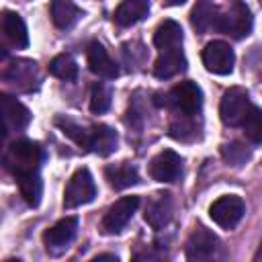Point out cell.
<instances>
[{"label": "cell", "mask_w": 262, "mask_h": 262, "mask_svg": "<svg viewBox=\"0 0 262 262\" xmlns=\"http://www.w3.org/2000/svg\"><path fill=\"white\" fill-rule=\"evenodd\" d=\"M43 162V147L37 141L18 139L10 143V147L4 154V166L14 174V178L39 172V166Z\"/></svg>", "instance_id": "6da1fadb"}, {"label": "cell", "mask_w": 262, "mask_h": 262, "mask_svg": "<svg viewBox=\"0 0 262 262\" xmlns=\"http://www.w3.org/2000/svg\"><path fill=\"white\" fill-rule=\"evenodd\" d=\"M158 104L174 108L176 115L192 117V115H199V111H201L203 92L194 82L184 80V82H178L176 86H172V90L168 94H164V100H160Z\"/></svg>", "instance_id": "7a4b0ae2"}, {"label": "cell", "mask_w": 262, "mask_h": 262, "mask_svg": "<svg viewBox=\"0 0 262 262\" xmlns=\"http://www.w3.org/2000/svg\"><path fill=\"white\" fill-rule=\"evenodd\" d=\"M217 31H221V33L233 37V39H242V37L250 35V31H252V12H250V8L242 0H233L229 4V8L219 14Z\"/></svg>", "instance_id": "3957f363"}, {"label": "cell", "mask_w": 262, "mask_h": 262, "mask_svg": "<svg viewBox=\"0 0 262 262\" xmlns=\"http://www.w3.org/2000/svg\"><path fill=\"white\" fill-rule=\"evenodd\" d=\"M96 196V184L92 180V174L86 168H80L74 172V176L70 178L66 192H63V207L66 209H76L80 205H86L90 201H94Z\"/></svg>", "instance_id": "277c9868"}, {"label": "cell", "mask_w": 262, "mask_h": 262, "mask_svg": "<svg viewBox=\"0 0 262 262\" xmlns=\"http://www.w3.org/2000/svg\"><path fill=\"white\" fill-rule=\"evenodd\" d=\"M219 252H221L219 237L203 225H199L186 242V258L188 260H196V262L213 260L219 256Z\"/></svg>", "instance_id": "5b68a950"}, {"label": "cell", "mask_w": 262, "mask_h": 262, "mask_svg": "<svg viewBox=\"0 0 262 262\" xmlns=\"http://www.w3.org/2000/svg\"><path fill=\"white\" fill-rule=\"evenodd\" d=\"M252 108L250 104V96L244 88L235 86V88H229L223 98H221V104H219V117L225 125L229 127H235V125H242L244 117L248 115V111Z\"/></svg>", "instance_id": "8992f818"}, {"label": "cell", "mask_w": 262, "mask_h": 262, "mask_svg": "<svg viewBox=\"0 0 262 262\" xmlns=\"http://www.w3.org/2000/svg\"><path fill=\"white\" fill-rule=\"evenodd\" d=\"M244 211H246V205L239 196L235 194H225V196H219L211 207H209V215L211 219L223 227V229H231L239 223V219L244 217Z\"/></svg>", "instance_id": "52a82bcc"}, {"label": "cell", "mask_w": 262, "mask_h": 262, "mask_svg": "<svg viewBox=\"0 0 262 262\" xmlns=\"http://www.w3.org/2000/svg\"><path fill=\"white\" fill-rule=\"evenodd\" d=\"M137 207H139V199L137 196H123V199H119L102 217V223H100L102 233H106V235L119 233L129 223V219L133 217Z\"/></svg>", "instance_id": "ba28073f"}, {"label": "cell", "mask_w": 262, "mask_h": 262, "mask_svg": "<svg viewBox=\"0 0 262 262\" xmlns=\"http://www.w3.org/2000/svg\"><path fill=\"white\" fill-rule=\"evenodd\" d=\"M203 63L211 74H219V76L231 74L235 63L233 49L223 41H211L203 49Z\"/></svg>", "instance_id": "9c48e42d"}, {"label": "cell", "mask_w": 262, "mask_h": 262, "mask_svg": "<svg viewBox=\"0 0 262 262\" xmlns=\"http://www.w3.org/2000/svg\"><path fill=\"white\" fill-rule=\"evenodd\" d=\"M180 174H182V158L172 149L160 151L149 164V176L156 182H176Z\"/></svg>", "instance_id": "30bf717a"}, {"label": "cell", "mask_w": 262, "mask_h": 262, "mask_svg": "<svg viewBox=\"0 0 262 262\" xmlns=\"http://www.w3.org/2000/svg\"><path fill=\"white\" fill-rule=\"evenodd\" d=\"M0 111H2V123H4V133L10 131H23L29 123H31V113L29 108L12 98L10 94H2L0 96Z\"/></svg>", "instance_id": "8fae6325"}, {"label": "cell", "mask_w": 262, "mask_h": 262, "mask_svg": "<svg viewBox=\"0 0 262 262\" xmlns=\"http://www.w3.org/2000/svg\"><path fill=\"white\" fill-rule=\"evenodd\" d=\"M78 231V219L76 217H63L59 219L53 227H49L43 233V244L47 248V252H59L63 250L76 235Z\"/></svg>", "instance_id": "7c38bea8"}, {"label": "cell", "mask_w": 262, "mask_h": 262, "mask_svg": "<svg viewBox=\"0 0 262 262\" xmlns=\"http://www.w3.org/2000/svg\"><path fill=\"white\" fill-rule=\"evenodd\" d=\"M2 78L18 90H31L37 82V63L31 59H14L6 66Z\"/></svg>", "instance_id": "4fadbf2b"}, {"label": "cell", "mask_w": 262, "mask_h": 262, "mask_svg": "<svg viewBox=\"0 0 262 262\" xmlns=\"http://www.w3.org/2000/svg\"><path fill=\"white\" fill-rule=\"evenodd\" d=\"M170 217H172V196L168 192H160V194H156L147 201L143 219L149 227L162 229V227L168 225Z\"/></svg>", "instance_id": "5bb4252c"}, {"label": "cell", "mask_w": 262, "mask_h": 262, "mask_svg": "<svg viewBox=\"0 0 262 262\" xmlns=\"http://www.w3.org/2000/svg\"><path fill=\"white\" fill-rule=\"evenodd\" d=\"M86 57H88L90 72H94L98 78L113 80V78L119 76V68H117V63L113 61V57L108 55V51H106L98 41H92V43L88 45Z\"/></svg>", "instance_id": "9a60e30c"}, {"label": "cell", "mask_w": 262, "mask_h": 262, "mask_svg": "<svg viewBox=\"0 0 262 262\" xmlns=\"http://www.w3.org/2000/svg\"><path fill=\"white\" fill-rule=\"evenodd\" d=\"M184 70H186V57H184L182 47L160 51V55L154 63V76L160 80H168V78H172Z\"/></svg>", "instance_id": "2e32d148"}, {"label": "cell", "mask_w": 262, "mask_h": 262, "mask_svg": "<svg viewBox=\"0 0 262 262\" xmlns=\"http://www.w3.org/2000/svg\"><path fill=\"white\" fill-rule=\"evenodd\" d=\"M219 8L209 0H199L190 10V25L196 33H207L211 29L217 31Z\"/></svg>", "instance_id": "e0dca14e"}, {"label": "cell", "mask_w": 262, "mask_h": 262, "mask_svg": "<svg viewBox=\"0 0 262 262\" xmlns=\"http://www.w3.org/2000/svg\"><path fill=\"white\" fill-rule=\"evenodd\" d=\"M2 33H4L6 41L16 49H25L29 45L27 25L16 12H10V10L2 12Z\"/></svg>", "instance_id": "ac0fdd59"}, {"label": "cell", "mask_w": 262, "mask_h": 262, "mask_svg": "<svg viewBox=\"0 0 262 262\" xmlns=\"http://www.w3.org/2000/svg\"><path fill=\"white\" fill-rule=\"evenodd\" d=\"M119 137L108 125H92L90 127V139H88V149L98 154V156H108L117 149Z\"/></svg>", "instance_id": "d6986e66"}, {"label": "cell", "mask_w": 262, "mask_h": 262, "mask_svg": "<svg viewBox=\"0 0 262 262\" xmlns=\"http://www.w3.org/2000/svg\"><path fill=\"white\" fill-rule=\"evenodd\" d=\"M104 176L108 180V184L115 188V190H123V188H129L133 184L139 182V172L133 164L129 162H121V164H111L104 168Z\"/></svg>", "instance_id": "ffe728a7"}, {"label": "cell", "mask_w": 262, "mask_h": 262, "mask_svg": "<svg viewBox=\"0 0 262 262\" xmlns=\"http://www.w3.org/2000/svg\"><path fill=\"white\" fill-rule=\"evenodd\" d=\"M149 12V0H123L115 10V23L119 27H131L145 18Z\"/></svg>", "instance_id": "44dd1931"}, {"label": "cell", "mask_w": 262, "mask_h": 262, "mask_svg": "<svg viewBox=\"0 0 262 262\" xmlns=\"http://www.w3.org/2000/svg\"><path fill=\"white\" fill-rule=\"evenodd\" d=\"M154 45L164 51V49H174L182 47V29L176 20H164L158 25L154 33Z\"/></svg>", "instance_id": "7402d4cb"}, {"label": "cell", "mask_w": 262, "mask_h": 262, "mask_svg": "<svg viewBox=\"0 0 262 262\" xmlns=\"http://www.w3.org/2000/svg\"><path fill=\"white\" fill-rule=\"evenodd\" d=\"M51 20L57 29H70L80 18V8L72 0H51Z\"/></svg>", "instance_id": "603a6c76"}, {"label": "cell", "mask_w": 262, "mask_h": 262, "mask_svg": "<svg viewBox=\"0 0 262 262\" xmlns=\"http://www.w3.org/2000/svg\"><path fill=\"white\" fill-rule=\"evenodd\" d=\"M16 182H18V188H20L23 199H25L31 207H37L39 201H41V194H43V182H41V178H39V172L18 176Z\"/></svg>", "instance_id": "cb8c5ba5"}, {"label": "cell", "mask_w": 262, "mask_h": 262, "mask_svg": "<svg viewBox=\"0 0 262 262\" xmlns=\"http://www.w3.org/2000/svg\"><path fill=\"white\" fill-rule=\"evenodd\" d=\"M49 74H53V76L59 78V80L72 82V80L78 78V63H76L74 57L68 55V53L55 55V57L49 61Z\"/></svg>", "instance_id": "d4e9b609"}, {"label": "cell", "mask_w": 262, "mask_h": 262, "mask_svg": "<svg viewBox=\"0 0 262 262\" xmlns=\"http://www.w3.org/2000/svg\"><path fill=\"white\" fill-rule=\"evenodd\" d=\"M196 115L188 117V115H178V119L172 121L170 125V135L178 141H190L199 135V125L194 121Z\"/></svg>", "instance_id": "484cf974"}, {"label": "cell", "mask_w": 262, "mask_h": 262, "mask_svg": "<svg viewBox=\"0 0 262 262\" xmlns=\"http://www.w3.org/2000/svg\"><path fill=\"white\" fill-rule=\"evenodd\" d=\"M55 125L70 137V139H74L80 147H84V149H88V139H90V127L86 129V127H82V125H78V123H74L72 119H63V117H57L55 119Z\"/></svg>", "instance_id": "4316f807"}, {"label": "cell", "mask_w": 262, "mask_h": 262, "mask_svg": "<svg viewBox=\"0 0 262 262\" xmlns=\"http://www.w3.org/2000/svg\"><path fill=\"white\" fill-rule=\"evenodd\" d=\"M242 129L252 143H262V111L258 106H252L248 111V115L242 121Z\"/></svg>", "instance_id": "83f0119b"}, {"label": "cell", "mask_w": 262, "mask_h": 262, "mask_svg": "<svg viewBox=\"0 0 262 262\" xmlns=\"http://www.w3.org/2000/svg\"><path fill=\"white\" fill-rule=\"evenodd\" d=\"M221 156L229 166H244L250 160V149L239 141H231L221 147Z\"/></svg>", "instance_id": "f1b7e54d"}, {"label": "cell", "mask_w": 262, "mask_h": 262, "mask_svg": "<svg viewBox=\"0 0 262 262\" xmlns=\"http://www.w3.org/2000/svg\"><path fill=\"white\" fill-rule=\"evenodd\" d=\"M108 106H111V90L104 84L96 82L90 90V111L94 115H102L108 111Z\"/></svg>", "instance_id": "f546056e"}, {"label": "cell", "mask_w": 262, "mask_h": 262, "mask_svg": "<svg viewBox=\"0 0 262 262\" xmlns=\"http://www.w3.org/2000/svg\"><path fill=\"white\" fill-rule=\"evenodd\" d=\"M102 260L117 262V256H115V254H98V256H94V262H102Z\"/></svg>", "instance_id": "4dcf8cb0"}, {"label": "cell", "mask_w": 262, "mask_h": 262, "mask_svg": "<svg viewBox=\"0 0 262 262\" xmlns=\"http://www.w3.org/2000/svg\"><path fill=\"white\" fill-rule=\"evenodd\" d=\"M186 0H164V4H168V6H180V4H184Z\"/></svg>", "instance_id": "1f68e13d"}, {"label": "cell", "mask_w": 262, "mask_h": 262, "mask_svg": "<svg viewBox=\"0 0 262 262\" xmlns=\"http://www.w3.org/2000/svg\"><path fill=\"white\" fill-rule=\"evenodd\" d=\"M254 260H258V262H262V244H260V248H258V252H256V256H254Z\"/></svg>", "instance_id": "d6a6232c"}]
</instances>
